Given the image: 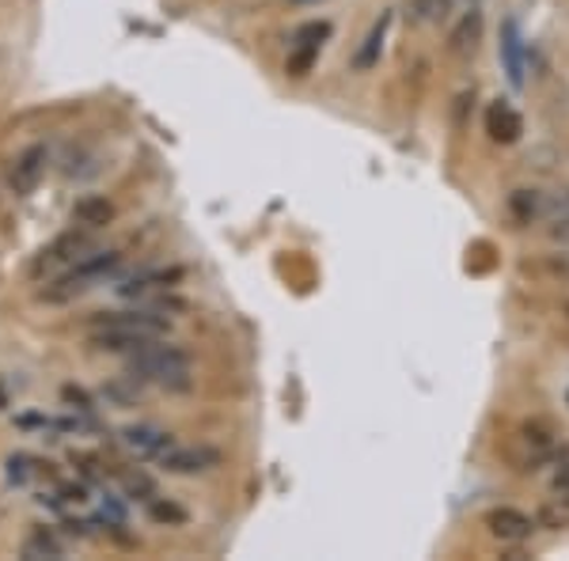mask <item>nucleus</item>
Segmentation results:
<instances>
[{"instance_id": "f257e3e1", "label": "nucleus", "mask_w": 569, "mask_h": 561, "mask_svg": "<svg viewBox=\"0 0 569 561\" xmlns=\"http://www.w3.org/2000/svg\"><path fill=\"white\" fill-rule=\"evenodd\" d=\"M130 375L137 383H152L160 391H190V357L176 345H144L141 353L130 357Z\"/></svg>"}, {"instance_id": "f03ea898", "label": "nucleus", "mask_w": 569, "mask_h": 561, "mask_svg": "<svg viewBox=\"0 0 569 561\" xmlns=\"http://www.w3.org/2000/svg\"><path fill=\"white\" fill-rule=\"evenodd\" d=\"M122 266V254L118 251H91L84 262H77L72 270L58 273V281H50L39 297L46 303H66V300H77L84 297L88 289H96V284H103L110 273Z\"/></svg>"}, {"instance_id": "7ed1b4c3", "label": "nucleus", "mask_w": 569, "mask_h": 561, "mask_svg": "<svg viewBox=\"0 0 569 561\" xmlns=\"http://www.w3.org/2000/svg\"><path fill=\"white\" fill-rule=\"evenodd\" d=\"M91 251H96V243H91L88 228H80V232H66V236L53 239L50 247H42L39 259L31 262V273L34 278H46V273H66L77 262H84Z\"/></svg>"}, {"instance_id": "20e7f679", "label": "nucleus", "mask_w": 569, "mask_h": 561, "mask_svg": "<svg viewBox=\"0 0 569 561\" xmlns=\"http://www.w3.org/2000/svg\"><path fill=\"white\" fill-rule=\"evenodd\" d=\"M91 330H122V334H137V338H163L171 330L168 315H160L156 308L144 311H103V315L91 319Z\"/></svg>"}, {"instance_id": "39448f33", "label": "nucleus", "mask_w": 569, "mask_h": 561, "mask_svg": "<svg viewBox=\"0 0 569 561\" xmlns=\"http://www.w3.org/2000/svg\"><path fill=\"white\" fill-rule=\"evenodd\" d=\"M330 34V23H305L297 31V39L289 46V61H284V72L289 77H308L311 66L319 61V50H323V39Z\"/></svg>"}, {"instance_id": "423d86ee", "label": "nucleus", "mask_w": 569, "mask_h": 561, "mask_svg": "<svg viewBox=\"0 0 569 561\" xmlns=\"http://www.w3.org/2000/svg\"><path fill=\"white\" fill-rule=\"evenodd\" d=\"M46 168H50V149H46V144H27V149L16 156L12 168H8V190H12L16 198L31 194L42 182Z\"/></svg>"}, {"instance_id": "0eeeda50", "label": "nucleus", "mask_w": 569, "mask_h": 561, "mask_svg": "<svg viewBox=\"0 0 569 561\" xmlns=\"http://www.w3.org/2000/svg\"><path fill=\"white\" fill-rule=\"evenodd\" d=\"M217 463H220V452L209 444H187V448L171 444L168 452L160 455V467L171 474H206V471H213Z\"/></svg>"}, {"instance_id": "6e6552de", "label": "nucleus", "mask_w": 569, "mask_h": 561, "mask_svg": "<svg viewBox=\"0 0 569 561\" xmlns=\"http://www.w3.org/2000/svg\"><path fill=\"white\" fill-rule=\"evenodd\" d=\"M539 523L528 517V512L512 509V504H501V509H493L490 517H486V531H490V539L498 542H525L531 539V531H536Z\"/></svg>"}, {"instance_id": "1a4fd4ad", "label": "nucleus", "mask_w": 569, "mask_h": 561, "mask_svg": "<svg viewBox=\"0 0 569 561\" xmlns=\"http://www.w3.org/2000/svg\"><path fill=\"white\" fill-rule=\"evenodd\" d=\"M118 444L137 459H160L171 448V437L156 425H126L118 432Z\"/></svg>"}, {"instance_id": "9d476101", "label": "nucleus", "mask_w": 569, "mask_h": 561, "mask_svg": "<svg viewBox=\"0 0 569 561\" xmlns=\"http://www.w3.org/2000/svg\"><path fill=\"white\" fill-rule=\"evenodd\" d=\"M520 444L528 448V463H550L558 452V432L547 418L525 421L520 425Z\"/></svg>"}, {"instance_id": "9b49d317", "label": "nucleus", "mask_w": 569, "mask_h": 561, "mask_svg": "<svg viewBox=\"0 0 569 561\" xmlns=\"http://www.w3.org/2000/svg\"><path fill=\"white\" fill-rule=\"evenodd\" d=\"M182 278L179 266H171V270H144V273H133L126 284H118V292H122L126 300H137V297H152V292H163L171 289Z\"/></svg>"}, {"instance_id": "f8f14e48", "label": "nucleus", "mask_w": 569, "mask_h": 561, "mask_svg": "<svg viewBox=\"0 0 569 561\" xmlns=\"http://www.w3.org/2000/svg\"><path fill=\"white\" fill-rule=\"evenodd\" d=\"M388 31H391V12H383L380 20L369 27L365 42L357 46V53H353V69L357 72H369V69L380 66V53H383V42H388Z\"/></svg>"}, {"instance_id": "ddd939ff", "label": "nucleus", "mask_w": 569, "mask_h": 561, "mask_svg": "<svg viewBox=\"0 0 569 561\" xmlns=\"http://www.w3.org/2000/svg\"><path fill=\"white\" fill-rule=\"evenodd\" d=\"M486 130H490V137L498 144H512L520 133H525V122H520V114L505 103V99H498V103L490 107V114H486Z\"/></svg>"}, {"instance_id": "4468645a", "label": "nucleus", "mask_w": 569, "mask_h": 561, "mask_svg": "<svg viewBox=\"0 0 569 561\" xmlns=\"http://www.w3.org/2000/svg\"><path fill=\"white\" fill-rule=\"evenodd\" d=\"M501 61H505V72H509L512 88L525 84V42H520L517 23L501 27Z\"/></svg>"}, {"instance_id": "2eb2a0df", "label": "nucleus", "mask_w": 569, "mask_h": 561, "mask_svg": "<svg viewBox=\"0 0 569 561\" xmlns=\"http://www.w3.org/2000/svg\"><path fill=\"white\" fill-rule=\"evenodd\" d=\"M110 220H114V206H110L107 198H99V194H88V198H80L77 206H72V224L88 228V232L110 224Z\"/></svg>"}, {"instance_id": "dca6fc26", "label": "nucleus", "mask_w": 569, "mask_h": 561, "mask_svg": "<svg viewBox=\"0 0 569 561\" xmlns=\"http://www.w3.org/2000/svg\"><path fill=\"white\" fill-rule=\"evenodd\" d=\"M23 561H39V558H50V561H61L66 558V542L53 535L50 528H34L31 535L23 539Z\"/></svg>"}, {"instance_id": "f3484780", "label": "nucleus", "mask_w": 569, "mask_h": 561, "mask_svg": "<svg viewBox=\"0 0 569 561\" xmlns=\"http://www.w3.org/2000/svg\"><path fill=\"white\" fill-rule=\"evenodd\" d=\"M509 213L520 220V224H536L547 213V194L543 190H512L509 194Z\"/></svg>"}, {"instance_id": "a211bd4d", "label": "nucleus", "mask_w": 569, "mask_h": 561, "mask_svg": "<svg viewBox=\"0 0 569 561\" xmlns=\"http://www.w3.org/2000/svg\"><path fill=\"white\" fill-rule=\"evenodd\" d=\"M479 39H482V12L479 8H471V12L452 27V50L456 53H475Z\"/></svg>"}, {"instance_id": "6ab92c4d", "label": "nucleus", "mask_w": 569, "mask_h": 561, "mask_svg": "<svg viewBox=\"0 0 569 561\" xmlns=\"http://www.w3.org/2000/svg\"><path fill=\"white\" fill-rule=\"evenodd\" d=\"M543 220L550 224V236L555 239H569V190H555V194H547Z\"/></svg>"}, {"instance_id": "aec40b11", "label": "nucleus", "mask_w": 569, "mask_h": 561, "mask_svg": "<svg viewBox=\"0 0 569 561\" xmlns=\"http://www.w3.org/2000/svg\"><path fill=\"white\" fill-rule=\"evenodd\" d=\"M46 467H50V463H39L34 455H12V459H8V482H12V485H31V482H39V478H50Z\"/></svg>"}, {"instance_id": "412c9836", "label": "nucleus", "mask_w": 569, "mask_h": 561, "mask_svg": "<svg viewBox=\"0 0 569 561\" xmlns=\"http://www.w3.org/2000/svg\"><path fill=\"white\" fill-rule=\"evenodd\" d=\"M536 523H539V528H547V531H562V528H569V493L550 497L543 509H539Z\"/></svg>"}, {"instance_id": "4be33fe9", "label": "nucleus", "mask_w": 569, "mask_h": 561, "mask_svg": "<svg viewBox=\"0 0 569 561\" xmlns=\"http://www.w3.org/2000/svg\"><path fill=\"white\" fill-rule=\"evenodd\" d=\"M410 16L418 23H445L452 16V0H410Z\"/></svg>"}, {"instance_id": "5701e85b", "label": "nucleus", "mask_w": 569, "mask_h": 561, "mask_svg": "<svg viewBox=\"0 0 569 561\" xmlns=\"http://www.w3.org/2000/svg\"><path fill=\"white\" fill-rule=\"evenodd\" d=\"M122 493L130 497V501H144V504H149L152 497H156V485H152V478H149V474H141V471H122Z\"/></svg>"}, {"instance_id": "b1692460", "label": "nucleus", "mask_w": 569, "mask_h": 561, "mask_svg": "<svg viewBox=\"0 0 569 561\" xmlns=\"http://www.w3.org/2000/svg\"><path fill=\"white\" fill-rule=\"evenodd\" d=\"M149 517L156 523H187V512H182L179 504L163 501V497H152V501H149Z\"/></svg>"}, {"instance_id": "393cba45", "label": "nucleus", "mask_w": 569, "mask_h": 561, "mask_svg": "<svg viewBox=\"0 0 569 561\" xmlns=\"http://www.w3.org/2000/svg\"><path fill=\"white\" fill-rule=\"evenodd\" d=\"M555 493H569V448L555 452V478H550Z\"/></svg>"}, {"instance_id": "a878e982", "label": "nucleus", "mask_w": 569, "mask_h": 561, "mask_svg": "<svg viewBox=\"0 0 569 561\" xmlns=\"http://www.w3.org/2000/svg\"><path fill=\"white\" fill-rule=\"evenodd\" d=\"M103 394H107V399H114L118 407H133V402H137V388H126V383H110Z\"/></svg>"}, {"instance_id": "bb28decb", "label": "nucleus", "mask_w": 569, "mask_h": 561, "mask_svg": "<svg viewBox=\"0 0 569 561\" xmlns=\"http://www.w3.org/2000/svg\"><path fill=\"white\" fill-rule=\"evenodd\" d=\"M66 402H72V407H77L80 413H91L96 407H91V399L80 388H66Z\"/></svg>"}, {"instance_id": "cd10ccee", "label": "nucleus", "mask_w": 569, "mask_h": 561, "mask_svg": "<svg viewBox=\"0 0 569 561\" xmlns=\"http://www.w3.org/2000/svg\"><path fill=\"white\" fill-rule=\"evenodd\" d=\"M471 4H482V0H471Z\"/></svg>"}, {"instance_id": "c85d7f7f", "label": "nucleus", "mask_w": 569, "mask_h": 561, "mask_svg": "<svg viewBox=\"0 0 569 561\" xmlns=\"http://www.w3.org/2000/svg\"><path fill=\"white\" fill-rule=\"evenodd\" d=\"M566 399H569V394H566Z\"/></svg>"}]
</instances>
